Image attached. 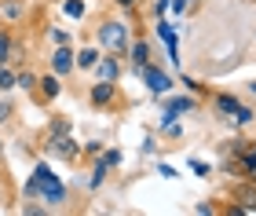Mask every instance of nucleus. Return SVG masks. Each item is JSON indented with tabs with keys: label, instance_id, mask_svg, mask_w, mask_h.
Returning a JSON list of instances; mask_svg holds the SVG:
<instances>
[{
	"label": "nucleus",
	"instance_id": "nucleus-1",
	"mask_svg": "<svg viewBox=\"0 0 256 216\" xmlns=\"http://www.w3.org/2000/svg\"><path fill=\"white\" fill-rule=\"evenodd\" d=\"M26 190H30V194H33V190H40V194L48 198V202H62V198H66L62 184L48 172V165H40L37 172H33V180H30V187H26Z\"/></svg>",
	"mask_w": 256,
	"mask_h": 216
},
{
	"label": "nucleus",
	"instance_id": "nucleus-2",
	"mask_svg": "<svg viewBox=\"0 0 256 216\" xmlns=\"http://www.w3.org/2000/svg\"><path fill=\"white\" fill-rule=\"evenodd\" d=\"M99 44L106 52H124L128 48V26L124 22H106V26H99Z\"/></svg>",
	"mask_w": 256,
	"mask_h": 216
},
{
	"label": "nucleus",
	"instance_id": "nucleus-3",
	"mask_svg": "<svg viewBox=\"0 0 256 216\" xmlns=\"http://www.w3.org/2000/svg\"><path fill=\"white\" fill-rule=\"evenodd\" d=\"M143 77H146V84L154 88V92H168V88H172V81L161 70H154V66H143Z\"/></svg>",
	"mask_w": 256,
	"mask_h": 216
},
{
	"label": "nucleus",
	"instance_id": "nucleus-4",
	"mask_svg": "<svg viewBox=\"0 0 256 216\" xmlns=\"http://www.w3.org/2000/svg\"><path fill=\"white\" fill-rule=\"evenodd\" d=\"M220 110H227V114H234V118L246 124V121H252V110H246V106H238L230 96H220Z\"/></svg>",
	"mask_w": 256,
	"mask_h": 216
},
{
	"label": "nucleus",
	"instance_id": "nucleus-5",
	"mask_svg": "<svg viewBox=\"0 0 256 216\" xmlns=\"http://www.w3.org/2000/svg\"><path fill=\"white\" fill-rule=\"evenodd\" d=\"M55 150H59L62 158H74V154H77V146L66 140V132H62V128H55Z\"/></svg>",
	"mask_w": 256,
	"mask_h": 216
},
{
	"label": "nucleus",
	"instance_id": "nucleus-6",
	"mask_svg": "<svg viewBox=\"0 0 256 216\" xmlns=\"http://www.w3.org/2000/svg\"><path fill=\"white\" fill-rule=\"evenodd\" d=\"M158 37L168 44V55L176 59V33H172V26H168V22H161V26H158Z\"/></svg>",
	"mask_w": 256,
	"mask_h": 216
},
{
	"label": "nucleus",
	"instance_id": "nucleus-7",
	"mask_svg": "<svg viewBox=\"0 0 256 216\" xmlns=\"http://www.w3.org/2000/svg\"><path fill=\"white\" fill-rule=\"evenodd\" d=\"M110 96H114V81H102V84H96V92H92V103H106Z\"/></svg>",
	"mask_w": 256,
	"mask_h": 216
},
{
	"label": "nucleus",
	"instance_id": "nucleus-8",
	"mask_svg": "<svg viewBox=\"0 0 256 216\" xmlns=\"http://www.w3.org/2000/svg\"><path fill=\"white\" fill-rule=\"evenodd\" d=\"M99 77H102V81H118V62H114V59L99 62Z\"/></svg>",
	"mask_w": 256,
	"mask_h": 216
},
{
	"label": "nucleus",
	"instance_id": "nucleus-9",
	"mask_svg": "<svg viewBox=\"0 0 256 216\" xmlns=\"http://www.w3.org/2000/svg\"><path fill=\"white\" fill-rule=\"evenodd\" d=\"M70 66H74V59H70V52H66V48H62V52H55V70H59V74H66Z\"/></svg>",
	"mask_w": 256,
	"mask_h": 216
},
{
	"label": "nucleus",
	"instance_id": "nucleus-10",
	"mask_svg": "<svg viewBox=\"0 0 256 216\" xmlns=\"http://www.w3.org/2000/svg\"><path fill=\"white\" fill-rule=\"evenodd\" d=\"M40 88H44V96H48V99H55V96H59V81H55V77H44V81H40Z\"/></svg>",
	"mask_w": 256,
	"mask_h": 216
},
{
	"label": "nucleus",
	"instance_id": "nucleus-11",
	"mask_svg": "<svg viewBox=\"0 0 256 216\" xmlns=\"http://www.w3.org/2000/svg\"><path fill=\"white\" fill-rule=\"evenodd\" d=\"M77 62H80V66H96V62H99V52H92V48H84V52L77 55Z\"/></svg>",
	"mask_w": 256,
	"mask_h": 216
},
{
	"label": "nucleus",
	"instance_id": "nucleus-12",
	"mask_svg": "<svg viewBox=\"0 0 256 216\" xmlns=\"http://www.w3.org/2000/svg\"><path fill=\"white\" fill-rule=\"evenodd\" d=\"M11 84H15V74H11V70H4V66H0V92H8Z\"/></svg>",
	"mask_w": 256,
	"mask_h": 216
},
{
	"label": "nucleus",
	"instance_id": "nucleus-13",
	"mask_svg": "<svg viewBox=\"0 0 256 216\" xmlns=\"http://www.w3.org/2000/svg\"><path fill=\"white\" fill-rule=\"evenodd\" d=\"M132 59H136L139 70H143V66H146V44H136V55H132Z\"/></svg>",
	"mask_w": 256,
	"mask_h": 216
},
{
	"label": "nucleus",
	"instance_id": "nucleus-14",
	"mask_svg": "<svg viewBox=\"0 0 256 216\" xmlns=\"http://www.w3.org/2000/svg\"><path fill=\"white\" fill-rule=\"evenodd\" d=\"M246 172H249V180L256 184V146H252V154L246 158Z\"/></svg>",
	"mask_w": 256,
	"mask_h": 216
},
{
	"label": "nucleus",
	"instance_id": "nucleus-15",
	"mask_svg": "<svg viewBox=\"0 0 256 216\" xmlns=\"http://www.w3.org/2000/svg\"><path fill=\"white\" fill-rule=\"evenodd\" d=\"M80 11H84L80 0H70V4H66V15H77V18H80Z\"/></svg>",
	"mask_w": 256,
	"mask_h": 216
},
{
	"label": "nucleus",
	"instance_id": "nucleus-16",
	"mask_svg": "<svg viewBox=\"0 0 256 216\" xmlns=\"http://www.w3.org/2000/svg\"><path fill=\"white\" fill-rule=\"evenodd\" d=\"M15 84H18V88H33V77L22 74V77H15Z\"/></svg>",
	"mask_w": 256,
	"mask_h": 216
},
{
	"label": "nucleus",
	"instance_id": "nucleus-17",
	"mask_svg": "<svg viewBox=\"0 0 256 216\" xmlns=\"http://www.w3.org/2000/svg\"><path fill=\"white\" fill-rule=\"evenodd\" d=\"M190 168H194L198 176H205V172H208V165H205V162H190Z\"/></svg>",
	"mask_w": 256,
	"mask_h": 216
},
{
	"label": "nucleus",
	"instance_id": "nucleus-18",
	"mask_svg": "<svg viewBox=\"0 0 256 216\" xmlns=\"http://www.w3.org/2000/svg\"><path fill=\"white\" fill-rule=\"evenodd\" d=\"M8 48H11V44H8V37H0V59H8Z\"/></svg>",
	"mask_w": 256,
	"mask_h": 216
},
{
	"label": "nucleus",
	"instance_id": "nucleus-19",
	"mask_svg": "<svg viewBox=\"0 0 256 216\" xmlns=\"http://www.w3.org/2000/svg\"><path fill=\"white\" fill-rule=\"evenodd\" d=\"M4 118H8V106H4V103H0V121H4Z\"/></svg>",
	"mask_w": 256,
	"mask_h": 216
},
{
	"label": "nucleus",
	"instance_id": "nucleus-20",
	"mask_svg": "<svg viewBox=\"0 0 256 216\" xmlns=\"http://www.w3.org/2000/svg\"><path fill=\"white\" fill-rule=\"evenodd\" d=\"M121 4H124V8H132V4H136V0H121Z\"/></svg>",
	"mask_w": 256,
	"mask_h": 216
},
{
	"label": "nucleus",
	"instance_id": "nucleus-21",
	"mask_svg": "<svg viewBox=\"0 0 256 216\" xmlns=\"http://www.w3.org/2000/svg\"><path fill=\"white\" fill-rule=\"evenodd\" d=\"M252 92H256V84H252Z\"/></svg>",
	"mask_w": 256,
	"mask_h": 216
}]
</instances>
